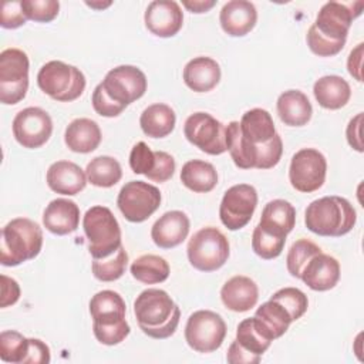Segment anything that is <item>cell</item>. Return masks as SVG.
I'll use <instances>...</instances> for the list:
<instances>
[{"instance_id": "cell-1", "label": "cell", "mask_w": 364, "mask_h": 364, "mask_svg": "<svg viewBox=\"0 0 364 364\" xmlns=\"http://www.w3.org/2000/svg\"><path fill=\"white\" fill-rule=\"evenodd\" d=\"M134 314L144 334L162 340L171 337L179 324L181 310L162 289H146L134 301Z\"/></svg>"}, {"instance_id": "cell-2", "label": "cell", "mask_w": 364, "mask_h": 364, "mask_svg": "<svg viewBox=\"0 0 364 364\" xmlns=\"http://www.w3.org/2000/svg\"><path fill=\"white\" fill-rule=\"evenodd\" d=\"M353 205L341 196H323L313 200L304 213L306 228L318 236L340 237L355 225Z\"/></svg>"}, {"instance_id": "cell-3", "label": "cell", "mask_w": 364, "mask_h": 364, "mask_svg": "<svg viewBox=\"0 0 364 364\" xmlns=\"http://www.w3.org/2000/svg\"><path fill=\"white\" fill-rule=\"evenodd\" d=\"M43 247V230L31 219H11L1 230L0 262L3 266H18L34 259Z\"/></svg>"}, {"instance_id": "cell-4", "label": "cell", "mask_w": 364, "mask_h": 364, "mask_svg": "<svg viewBox=\"0 0 364 364\" xmlns=\"http://www.w3.org/2000/svg\"><path fill=\"white\" fill-rule=\"evenodd\" d=\"M82 229L92 259L108 257L122 246L119 223L107 206H91L82 218Z\"/></svg>"}, {"instance_id": "cell-5", "label": "cell", "mask_w": 364, "mask_h": 364, "mask_svg": "<svg viewBox=\"0 0 364 364\" xmlns=\"http://www.w3.org/2000/svg\"><path fill=\"white\" fill-rule=\"evenodd\" d=\"M37 84L40 90L53 100L70 102L84 92L85 77L80 68L60 60H53L40 68Z\"/></svg>"}, {"instance_id": "cell-6", "label": "cell", "mask_w": 364, "mask_h": 364, "mask_svg": "<svg viewBox=\"0 0 364 364\" xmlns=\"http://www.w3.org/2000/svg\"><path fill=\"white\" fill-rule=\"evenodd\" d=\"M189 263L200 272H215L220 269L229 257V242L226 236L213 226L199 229L189 239Z\"/></svg>"}, {"instance_id": "cell-7", "label": "cell", "mask_w": 364, "mask_h": 364, "mask_svg": "<svg viewBox=\"0 0 364 364\" xmlns=\"http://www.w3.org/2000/svg\"><path fill=\"white\" fill-rule=\"evenodd\" d=\"M28 57L20 48L0 53V101L6 105L20 102L28 90Z\"/></svg>"}, {"instance_id": "cell-8", "label": "cell", "mask_w": 364, "mask_h": 364, "mask_svg": "<svg viewBox=\"0 0 364 364\" xmlns=\"http://www.w3.org/2000/svg\"><path fill=\"white\" fill-rule=\"evenodd\" d=\"M226 337V323L210 310L193 311L185 326V340L198 353L216 351Z\"/></svg>"}, {"instance_id": "cell-9", "label": "cell", "mask_w": 364, "mask_h": 364, "mask_svg": "<svg viewBox=\"0 0 364 364\" xmlns=\"http://www.w3.org/2000/svg\"><path fill=\"white\" fill-rule=\"evenodd\" d=\"M161 192L144 181L127 182L117 198V205L124 218L132 223L146 220L161 205Z\"/></svg>"}, {"instance_id": "cell-10", "label": "cell", "mask_w": 364, "mask_h": 364, "mask_svg": "<svg viewBox=\"0 0 364 364\" xmlns=\"http://www.w3.org/2000/svg\"><path fill=\"white\" fill-rule=\"evenodd\" d=\"M327 161L326 156L314 148L297 151L290 162L289 181L291 186L303 193L320 189L326 181Z\"/></svg>"}, {"instance_id": "cell-11", "label": "cell", "mask_w": 364, "mask_h": 364, "mask_svg": "<svg viewBox=\"0 0 364 364\" xmlns=\"http://www.w3.org/2000/svg\"><path fill=\"white\" fill-rule=\"evenodd\" d=\"M100 84L104 92L122 108L139 100L146 91V77L135 65H118L109 70Z\"/></svg>"}, {"instance_id": "cell-12", "label": "cell", "mask_w": 364, "mask_h": 364, "mask_svg": "<svg viewBox=\"0 0 364 364\" xmlns=\"http://www.w3.org/2000/svg\"><path fill=\"white\" fill-rule=\"evenodd\" d=\"M257 206V192L252 185L237 183L230 186L220 202L219 218L223 226L229 230L245 228Z\"/></svg>"}, {"instance_id": "cell-13", "label": "cell", "mask_w": 364, "mask_h": 364, "mask_svg": "<svg viewBox=\"0 0 364 364\" xmlns=\"http://www.w3.org/2000/svg\"><path fill=\"white\" fill-rule=\"evenodd\" d=\"M225 129L226 127L208 112L191 114L183 125L186 139L209 155H222L228 151Z\"/></svg>"}, {"instance_id": "cell-14", "label": "cell", "mask_w": 364, "mask_h": 364, "mask_svg": "<svg viewBox=\"0 0 364 364\" xmlns=\"http://www.w3.org/2000/svg\"><path fill=\"white\" fill-rule=\"evenodd\" d=\"M361 9L363 1H327L321 6L313 26L321 36L333 41L346 43L350 26L361 14Z\"/></svg>"}, {"instance_id": "cell-15", "label": "cell", "mask_w": 364, "mask_h": 364, "mask_svg": "<svg viewBox=\"0 0 364 364\" xmlns=\"http://www.w3.org/2000/svg\"><path fill=\"white\" fill-rule=\"evenodd\" d=\"M51 132V117L43 108H24L13 119V135L23 148L36 149L43 146L50 139Z\"/></svg>"}, {"instance_id": "cell-16", "label": "cell", "mask_w": 364, "mask_h": 364, "mask_svg": "<svg viewBox=\"0 0 364 364\" xmlns=\"http://www.w3.org/2000/svg\"><path fill=\"white\" fill-rule=\"evenodd\" d=\"M129 166L134 173H142L149 181L166 182L173 176L175 159L165 151H152L145 142H136L129 154Z\"/></svg>"}, {"instance_id": "cell-17", "label": "cell", "mask_w": 364, "mask_h": 364, "mask_svg": "<svg viewBox=\"0 0 364 364\" xmlns=\"http://www.w3.org/2000/svg\"><path fill=\"white\" fill-rule=\"evenodd\" d=\"M144 21L154 36L168 38L178 34L182 28L183 13L173 0H155L148 4Z\"/></svg>"}, {"instance_id": "cell-18", "label": "cell", "mask_w": 364, "mask_h": 364, "mask_svg": "<svg viewBox=\"0 0 364 364\" xmlns=\"http://www.w3.org/2000/svg\"><path fill=\"white\" fill-rule=\"evenodd\" d=\"M300 279L314 291H327L340 280V263L336 257L320 252L307 262Z\"/></svg>"}, {"instance_id": "cell-19", "label": "cell", "mask_w": 364, "mask_h": 364, "mask_svg": "<svg viewBox=\"0 0 364 364\" xmlns=\"http://www.w3.org/2000/svg\"><path fill=\"white\" fill-rule=\"evenodd\" d=\"M189 228V218L182 210H169L152 225L151 237L158 247L172 249L188 237Z\"/></svg>"}, {"instance_id": "cell-20", "label": "cell", "mask_w": 364, "mask_h": 364, "mask_svg": "<svg viewBox=\"0 0 364 364\" xmlns=\"http://www.w3.org/2000/svg\"><path fill=\"white\" fill-rule=\"evenodd\" d=\"M219 21L222 30L232 37H243L253 30L257 21V11L252 1L230 0L223 4Z\"/></svg>"}, {"instance_id": "cell-21", "label": "cell", "mask_w": 364, "mask_h": 364, "mask_svg": "<svg viewBox=\"0 0 364 364\" xmlns=\"http://www.w3.org/2000/svg\"><path fill=\"white\" fill-rule=\"evenodd\" d=\"M127 306L119 293L114 290H101L90 300V314L92 326L107 327L127 323Z\"/></svg>"}, {"instance_id": "cell-22", "label": "cell", "mask_w": 364, "mask_h": 364, "mask_svg": "<svg viewBox=\"0 0 364 364\" xmlns=\"http://www.w3.org/2000/svg\"><path fill=\"white\" fill-rule=\"evenodd\" d=\"M46 181L53 192L73 196L85 188L87 175L71 161H57L50 165Z\"/></svg>"}, {"instance_id": "cell-23", "label": "cell", "mask_w": 364, "mask_h": 364, "mask_svg": "<svg viewBox=\"0 0 364 364\" xmlns=\"http://www.w3.org/2000/svg\"><path fill=\"white\" fill-rule=\"evenodd\" d=\"M80 223V208L74 200L57 198L51 200L43 213L44 228L58 236L77 230Z\"/></svg>"}, {"instance_id": "cell-24", "label": "cell", "mask_w": 364, "mask_h": 364, "mask_svg": "<svg viewBox=\"0 0 364 364\" xmlns=\"http://www.w3.org/2000/svg\"><path fill=\"white\" fill-rule=\"evenodd\" d=\"M220 299L226 309L245 313L256 306L259 299L257 284L247 276H233L220 289Z\"/></svg>"}, {"instance_id": "cell-25", "label": "cell", "mask_w": 364, "mask_h": 364, "mask_svg": "<svg viewBox=\"0 0 364 364\" xmlns=\"http://www.w3.org/2000/svg\"><path fill=\"white\" fill-rule=\"evenodd\" d=\"M183 82L195 92H208L220 81V67L210 57H195L183 68Z\"/></svg>"}, {"instance_id": "cell-26", "label": "cell", "mask_w": 364, "mask_h": 364, "mask_svg": "<svg viewBox=\"0 0 364 364\" xmlns=\"http://www.w3.org/2000/svg\"><path fill=\"white\" fill-rule=\"evenodd\" d=\"M280 121L289 127L306 125L313 114V107L307 95L299 90H287L282 92L276 102Z\"/></svg>"}, {"instance_id": "cell-27", "label": "cell", "mask_w": 364, "mask_h": 364, "mask_svg": "<svg viewBox=\"0 0 364 364\" xmlns=\"http://www.w3.org/2000/svg\"><path fill=\"white\" fill-rule=\"evenodd\" d=\"M101 129L98 124L90 118L73 119L64 134V142L73 152L88 154L98 148L101 142Z\"/></svg>"}, {"instance_id": "cell-28", "label": "cell", "mask_w": 364, "mask_h": 364, "mask_svg": "<svg viewBox=\"0 0 364 364\" xmlns=\"http://www.w3.org/2000/svg\"><path fill=\"white\" fill-rule=\"evenodd\" d=\"M296 223V209L284 199H273L267 202L262 210L260 222L262 229L279 236L287 237Z\"/></svg>"}, {"instance_id": "cell-29", "label": "cell", "mask_w": 364, "mask_h": 364, "mask_svg": "<svg viewBox=\"0 0 364 364\" xmlns=\"http://www.w3.org/2000/svg\"><path fill=\"white\" fill-rule=\"evenodd\" d=\"M313 94L320 107L340 109L350 101L351 88L340 75H324L314 82Z\"/></svg>"}, {"instance_id": "cell-30", "label": "cell", "mask_w": 364, "mask_h": 364, "mask_svg": "<svg viewBox=\"0 0 364 364\" xmlns=\"http://www.w3.org/2000/svg\"><path fill=\"white\" fill-rule=\"evenodd\" d=\"M175 122V111L169 105L162 102L146 107L139 117L141 129L149 138L168 136L173 131Z\"/></svg>"}, {"instance_id": "cell-31", "label": "cell", "mask_w": 364, "mask_h": 364, "mask_svg": "<svg viewBox=\"0 0 364 364\" xmlns=\"http://www.w3.org/2000/svg\"><path fill=\"white\" fill-rule=\"evenodd\" d=\"M181 182L192 192L206 193L216 186L218 172L215 166L206 161L191 159L182 166Z\"/></svg>"}, {"instance_id": "cell-32", "label": "cell", "mask_w": 364, "mask_h": 364, "mask_svg": "<svg viewBox=\"0 0 364 364\" xmlns=\"http://www.w3.org/2000/svg\"><path fill=\"white\" fill-rule=\"evenodd\" d=\"M235 340L247 351L256 355H263V353L270 347L273 337L266 330V327L253 316L239 323Z\"/></svg>"}, {"instance_id": "cell-33", "label": "cell", "mask_w": 364, "mask_h": 364, "mask_svg": "<svg viewBox=\"0 0 364 364\" xmlns=\"http://www.w3.org/2000/svg\"><path fill=\"white\" fill-rule=\"evenodd\" d=\"M85 175L91 185L98 188H111L121 181L122 169L115 158L101 155L88 162Z\"/></svg>"}, {"instance_id": "cell-34", "label": "cell", "mask_w": 364, "mask_h": 364, "mask_svg": "<svg viewBox=\"0 0 364 364\" xmlns=\"http://www.w3.org/2000/svg\"><path fill=\"white\" fill-rule=\"evenodd\" d=\"M134 279L144 284L162 283L169 276L168 262L158 255H142L129 267Z\"/></svg>"}, {"instance_id": "cell-35", "label": "cell", "mask_w": 364, "mask_h": 364, "mask_svg": "<svg viewBox=\"0 0 364 364\" xmlns=\"http://www.w3.org/2000/svg\"><path fill=\"white\" fill-rule=\"evenodd\" d=\"M255 317L266 327L273 340L282 337L289 330V326L293 323L287 310L274 300L263 303L256 310Z\"/></svg>"}, {"instance_id": "cell-36", "label": "cell", "mask_w": 364, "mask_h": 364, "mask_svg": "<svg viewBox=\"0 0 364 364\" xmlns=\"http://www.w3.org/2000/svg\"><path fill=\"white\" fill-rule=\"evenodd\" d=\"M128 264V253L124 246L104 259H92L91 269L95 279L100 282H114L118 280L127 270Z\"/></svg>"}, {"instance_id": "cell-37", "label": "cell", "mask_w": 364, "mask_h": 364, "mask_svg": "<svg viewBox=\"0 0 364 364\" xmlns=\"http://www.w3.org/2000/svg\"><path fill=\"white\" fill-rule=\"evenodd\" d=\"M284 243H286L284 236H279L272 232H267L262 229L259 225L253 230L252 249L259 257L264 260L276 259L277 256H280L284 249Z\"/></svg>"}, {"instance_id": "cell-38", "label": "cell", "mask_w": 364, "mask_h": 364, "mask_svg": "<svg viewBox=\"0 0 364 364\" xmlns=\"http://www.w3.org/2000/svg\"><path fill=\"white\" fill-rule=\"evenodd\" d=\"M320 252H321V249L314 242H311L309 239H299V240H296L290 246L287 257H286V266H287L289 273L293 277L300 279L301 270L304 269L307 262L313 256L318 255Z\"/></svg>"}, {"instance_id": "cell-39", "label": "cell", "mask_w": 364, "mask_h": 364, "mask_svg": "<svg viewBox=\"0 0 364 364\" xmlns=\"http://www.w3.org/2000/svg\"><path fill=\"white\" fill-rule=\"evenodd\" d=\"M28 350V338L14 330H4L0 334V357L4 363L23 364Z\"/></svg>"}, {"instance_id": "cell-40", "label": "cell", "mask_w": 364, "mask_h": 364, "mask_svg": "<svg viewBox=\"0 0 364 364\" xmlns=\"http://www.w3.org/2000/svg\"><path fill=\"white\" fill-rule=\"evenodd\" d=\"M270 300H274L279 304H282L287 310L293 321L299 320L307 311L309 307L307 296L300 289L296 287L280 289L276 293H273Z\"/></svg>"}, {"instance_id": "cell-41", "label": "cell", "mask_w": 364, "mask_h": 364, "mask_svg": "<svg viewBox=\"0 0 364 364\" xmlns=\"http://www.w3.org/2000/svg\"><path fill=\"white\" fill-rule=\"evenodd\" d=\"M21 6L26 17L38 23L54 20L60 10V3L55 0H21Z\"/></svg>"}, {"instance_id": "cell-42", "label": "cell", "mask_w": 364, "mask_h": 364, "mask_svg": "<svg viewBox=\"0 0 364 364\" xmlns=\"http://www.w3.org/2000/svg\"><path fill=\"white\" fill-rule=\"evenodd\" d=\"M306 41L309 48L311 50V53H314L318 57H333L336 54H338L346 43H338V41H333L324 36H321L314 26L311 24L307 34H306Z\"/></svg>"}, {"instance_id": "cell-43", "label": "cell", "mask_w": 364, "mask_h": 364, "mask_svg": "<svg viewBox=\"0 0 364 364\" xmlns=\"http://www.w3.org/2000/svg\"><path fill=\"white\" fill-rule=\"evenodd\" d=\"M91 102H92L94 111H95L98 115L107 117V118L118 117V115L125 109V108H122L121 105L115 104V102L104 92L101 84H98V85L94 88Z\"/></svg>"}, {"instance_id": "cell-44", "label": "cell", "mask_w": 364, "mask_h": 364, "mask_svg": "<svg viewBox=\"0 0 364 364\" xmlns=\"http://www.w3.org/2000/svg\"><path fill=\"white\" fill-rule=\"evenodd\" d=\"M95 338L105 346H115L125 340L129 334L131 328L128 323H122L118 326H107V327H92Z\"/></svg>"}, {"instance_id": "cell-45", "label": "cell", "mask_w": 364, "mask_h": 364, "mask_svg": "<svg viewBox=\"0 0 364 364\" xmlns=\"http://www.w3.org/2000/svg\"><path fill=\"white\" fill-rule=\"evenodd\" d=\"M28 18L24 14L21 1H4L1 6V20L3 28H18L26 24Z\"/></svg>"}, {"instance_id": "cell-46", "label": "cell", "mask_w": 364, "mask_h": 364, "mask_svg": "<svg viewBox=\"0 0 364 364\" xmlns=\"http://www.w3.org/2000/svg\"><path fill=\"white\" fill-rule=\"evenodd\" d=\"M50 363V348L38 338H28V350L23 364H47Z\"/></svg>"}, {"instance_id": "cell-47", "label": "cell", "mask_w": 364, "mask_h": 364, "mask_svg": "<svg viewBox=\"0 0 364 364\" xmlns=\"http://www.w3.org/2000/svg\"><path fill=\"white\" fill-rule=\"evenodd\" d=\"M260 358H262V355H256V354L247 351L236 340L232 341V344L229 346L228 354H226V360L230 364H257L260 361Z\"/></svg>"}, {"instance_id": "cell-48", "label": "cell", "mask_w": 364, "mask_h": 364, "mask_svg": "<svg viewBox=\"0 0 364 364\" xmlns=\"http://www.w3.org/2000/svg\"><path fill=\"white\" fill-rule=\"evenodd\" d=\"M20 299V286L18 283L6 276V274H1V301H0V307L4 309V307H9V306H13L17 300Z\"/></svg>"}, {"instance_id": "cell-49", "label": "cell", "mask_w": 364, "mask_h": 364, "mask_svg": "<svg viewBox=\"0 0 364 364\" xmlns=\"http://www.w3.org/2000/svg\"><path fill=\"white\" fill-rule=\"evenodd\" d=\"M361 119H363V112H358L354 118L350 119L346 135H347V142L348 145L358 151L363 152V142H361Z\"/></svg>"}, {"instance_id": "cell-50", "label": "cell", "mask_w": 364, "mask_h": 364, "mask_svg": "<svg viewBox=\"0 0 364 364\" xmlns=\"http://www.w3.org/2000/svg\"><path fill=\"white\" fill-rule=\"evenodd\" d=\"M363 43L357 44V47L354 50H351L348 60H347V68L350 75H353L357 81H363V75H361V60H363Z\"/></svg>"}, {"instance_id": "cell-51", "label": "cell", "mask_w": 364, "mask_h": 364, "mask_svg": "<svg viewBox=\"0 0 364 364\" xmlns=\"http://www.w3.org/2000/svg\"><path fill=\"white\" fill-rule=\"evenodd\" d=\"M182 4L191 13H206L216 4V1L215 0H193V1H182Z\"/></svg>"}, {"instance_id": "cell-52", "label": "cell", "mask_w": 364, "mask_h": 364, "mask_svg": "<svg viewBox=\"0 0 364 364\" xmlns=\"http://www.w3.org/2000/svg\"><path fill=\"white\" fill-rule=\"evenodd\" d=\"M87 6H90L91 9H105L108 6H111V1H107V3H95V1H85Z\"/></svg>"}]
</instances>
